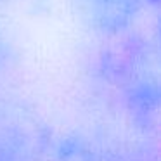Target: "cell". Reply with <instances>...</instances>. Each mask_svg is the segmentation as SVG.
I'll return each instance as SVG.
<instances>
[{"mask_svg": "<svg viewBox=\"0 0 161 161\" xmlns=\"http://www.w3.org/2000/svg\"><path fill=\"white\" fill-rule=\"evenodd\" d=\"M85 19L104 33H118L135 21L142 0H78Z\"/></svg>", "mask_w": 161, "mask_h": 161, "instance_id": "2", "label": "cell"}, {"mask_svg": "<svg viewBox=\"0 0 161 161\" xmlns=\"http://www.w3.org/2000/svg\"><path fill=\"white\" fill-rule=\"evenodd\" d=\"M47 147V132L33 116L0 113V161H42Z\"/></svg>", "mask_w": 161, "mask_h": 161, "instance_id": "1", "label": "cell"}, {"mask_svg": "<svg viewBox=\"0 0 161 161\" xmlns=\"http://www.w3.org/2000/svg\"><path fill=\"white\" fill-rule=\"evenodd\" d=\"M18 61L19 52L16 47V40L11 25L2 11V0H0V85L14 73Z\"/></svg>", "mask_w": 161, "mask_h": 161, "instance_id": "3", "label": "cell"}, {"mask_svg": "<svg viewBox=\"0 0 161 161\" xmlns=\"http://www.w3.org/2000/svg\"><path fill=\"white\" fill-rule=\"evenodd\" d=\"M19 2H25V0H19Z\"/></svg>", "mask_w": 161, "mask_h": 161, "instance_id": "5", "label": "cell"}, {"mask_svg": "<svg viewBox=\"0 0 161 161\" xmlns=\"http://www.w3.org/2000/svg\"><path fill=\"white\" fill-rule=\"evenodd\" d=\"M50 161H97V158L85 140L68 139L56 149Z\"/></svg>", "mask_w": 161, "mask_h": 161, "instance_id": "4", "label": "cell"}]
</instances>
